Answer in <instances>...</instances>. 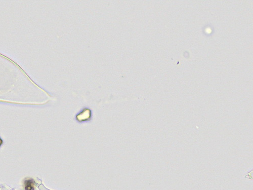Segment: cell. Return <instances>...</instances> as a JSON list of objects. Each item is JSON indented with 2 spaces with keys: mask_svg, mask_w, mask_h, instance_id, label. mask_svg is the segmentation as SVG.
Segmentation results:
<instances>
[{
  "mask_svg": "<svg viewBox=\"0 0 253 190\" xmlns=\"http://www.w3.org/2000/svg\"><path fill=\"white\" fill-rule=\"evenodd\" d=\"M35 182L32 179H26L24 182V189L25 190H35Z\"/></svg>",
  "mask_w": 253,
  "mask_h": 190,
  "instance_id": "6da1fadb",
  "label": "cell"
},
{
  "mask_svg": "<svg viewBox=\"0 0 253 190\" xmlns=\"http://www.w3.org/2000/svg\"><path fill=\"white\" fill-rule=\"evenodd\" d=\"M2 144V141L1 140V139L0 138V146L1 145V144Z\"/></svg>",
  "mask_w": 253,
  "mask_h": 190,
  "instance_id": "7a4b0ae2",
  "label": "cell"
}]
</instances>
